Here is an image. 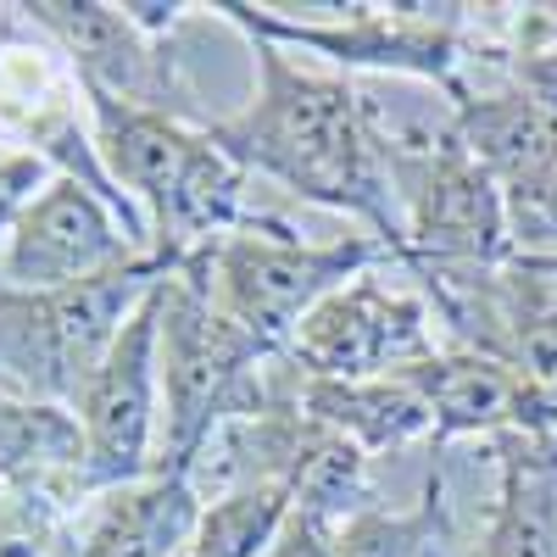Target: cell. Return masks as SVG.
<instances>
[{
  "label": "cell",
  "instance_id": "1",
  "mask_svg": "<svg viewBox=\"0 0 557 557\" xmlns=\"http://www.w3.org/2000/svg\"><path fill=\"white\" fill-rule=\"evenodd\" d=\"M246 45L257 62V89L240 112L207 117V134L246 173L290 190L296 201L357 218L362 235H374L396 268L407 235L380 162L368 96L341 73L301 67L290 51H278L268 39H246Z\"/></svg>",
  "mask_w": 557,
  "mask_h": 557
},
{
  "label": "cell",
  "instance_id": "2",
  "mask_svg": "<svg viewBox=\"0 0 557 557\" xmlns=\"http://www.w3.org/2000/svg\"><path fill=\"white\" fill-rule=\"evenodd\" d=\"M380 139V162L401 212L407 251L396 268L412 262H451V268H507L519 257L507 196L491 168L457 134L451 101L441 117H391L368 101Z\"/></svg>",
  "mask_w": 557,
  "mask_h": 557
},
{
  "label": "cell",
  "instance_id": "3",
  "mask_svg": "<svg viewBox=\"0 0 557 557\" xmlns=\"http://www.w3.org/2000/svg\"><path fill=\"white\" fill-rule=\"evenodd\" d=\"M228 28L246 39H268L278 51H312L330 67L346 73H385L441 89L446 101H462V62L480 45V7H457V0H374V7H335L341 17H290L278 7H246V0H212Z\"/></svg>",
  "mask_w": 557,
  "mask_h": 557
},
{
  "label": "cell",
  "instance_id": "4",
  "mask_svg": "<svg viewBox=\"0 0 557 557\" xmlns=\"http://www.w3.org/2000/svg\"><path fill=\"white\" fill-rule=\"evenodd\" d=\"M278 351L251 341L240 323L212 307L201 262H184L162 278V469H184L212 430L257 412L268 396Z\"/></svg>",
  "mask_w": 557,
  "mask_h": 557
},
{
  "label": "cell",
  "instance_id": "5",
  "mask_svg": "<svg viewBox=\"0 0 557 557\" xmlns=\"http://www.w3.org/2000/svg\"><path fill=\"white\" fill-rule=\"evenodd\" d=\"M162 278L157 257H134L67 290H0V391L73 407Z\"/></svg>",
  "mask_w": 557,
  "mask_h": 557
},
{
  "label": "cell",
  "instance_id": "6",
  "mask_svg": "<svg viewBox=\"0 0 557 557\" xmlns=\"http://www.w3.org/2000/svg\"><path fill=\"white\" fill-rule=\"evenodd\" d=\"M207 273L212 307L240 323L251 341H262L268 351L285 357L301 318L335 296L341 285H351L357 273L385 268L391 251L374 235H346V240H301L285 218L251 212L235 235H223L212 251L190 257Z\"/></svg>",
  "mask_w": 557,
  "mask_h": 557
},
{
  "label": "cell",
  "instance_id": "7",
  "mask_svg": "<svg viewBox=\"0 0 557 557\" xmlns=\"http://www.w3.org/2000/svg\"><path fill=\"white\" fill-rule=\"evenodd\" d=\"M412 290L430 301L446 346L485 351L557 396V273L513 257L507 268L412 262Z\"/></svg>",
  "mask_w": 557,
  "mask_h": 557
},
{
  "label": "cell",
  "instance_id": "8",
  "mask_svg": "<svg viewBox=\"0 0 557 557\" xmlns=\"http://www.w3.org/2000/svg\"><path fill=\"white\" fill-rule=\"evenodd\" d=\"M162 285L139 301L128 330L107 351V362L89 374L84 396L73 401L84 430V462H89V496H107L123 485H139L162 469Z\"/></svg>",
  "mask_w": 557,
  "mask_h": 557
},
{
  "label": "cell",
  "instance_id": "9",
  "mask_svg": "<svg viewBox=\"0 0 557 557\" xmlns=\"http://www.w3.org/2000/svg\"><path fill=\"white\" fill-rule=\"evenodd\" d=\"M441 346L446 341L430 301L418 290L385 285V273L368 268L301 318L290 362L312 380H385L407 374L412 362L435 357Z\"/></svg>",
  "mask_w": 557,
  "mask_h": 557
},
{
  "label": "cell",
  "instance_id": "10",
  "mask_svg": "<svg viewBox=\"0 0 557 557\" xmlns=\"http://www.w3.org/2000/svg\"><path fill=\"white\" fill-rule=\"evenodd\" d=\"M23 17L73 62L89 96L207 123L196 89L178 73L173 39H151L123 12V0H23Z\"/></svg>",
  "mask_w": 557,
  "mask_h": 557
},
{
  "label": "cell",
  "instance_id": "11",
  "mask_svg": "<svg viewBox=\"0 0 557 557\" xmlns=\"http://www.w3.org/2000/svg\"><path fill=\"white\" fill-rule=\"evenodd\" d=\"M134 257H151L128 235V223L89 190V184L51 173V184L23 207L0 246V290H67L78 278H96Z\"/></svg>",
  "mask_w": 557,
  "mask_h": 557
},
{
  "label": "cell",
  "instance_id": "12",
  "mask_svg": "<svg viewBox=\"0 0 557 557\" xmlns=\"http://www.w3.org/2000/svg\"><path fill=\"white\" fill-rule=\"evenodd\" d=\"M435 412V446L446 441H502V435H546L557 424V396L524 380L485 351L441 346L435 357L401 374Z\"/></svg>",
  "mask_w": 557,
  "mask_h": 557
},
{
  "label": "cell",
  "instance_id": "13",
  "mask_svg": "<svg viewBox=\"0 0 557 557\" xmlns=\"http://www.w3.org/2000/svg\"><path fill=\"white\" fill-rule=\"evenodd\" d=\"M78 530L73 557H178L196 535L201 496L184 469H157L151 480L107 491Z\"/></svg>",
  "mask_w": 557,
  "mask_h": 557
},
{
  "label": "cell",
  "instance_id": "14",
  "mask_svg": "<svg viewBox=\"0 0 557 557\" xmlns=\"http://www.w3.org/2000/svg\"><path fill=\"white\" fill-rule=\"evenodd\" d=\"M301 407L362 446L368 457L380 451H407V446H435V412L401 374L385 380H312L301 374Z\"/></svg>",
  "mask_w": 557,
  "mask_h": 557
},
{
  "label": "cell",
  "instance_id": "15",
  "mask_svg": "<svg viewBox=\"0 0 557 557\" xmlns=\"http://www.w3.org/2000/svg\"><path fill=\"white\" fill-rule=\"evenodd\" d=\"M496 502L474 557H557V469L541 457L535 435L491 441Z\"/></svg>",
  "mask_w": 557,
  "mask_h": 557
},
{
  "label": "cell",
  "instance_id": "16",
  "mask_svg": "<svg viewBox=\"0 0 557 557\" xmlns=\"http://www.w3.org/2000/svg\"><path fill=\"white\" fill-rule=\"evenodd\" d=\"M296 502L285 485H240V491H223L212 502H201V519L190 535V557H268V546L278 541V530L290 524Z\"/></svg>",
  "mask_w": 557,
  "mask_h": 557
},
{
  "label": "cell",
  "instance_id": "17",
  "mask_svg": "<svg viewBox=\"0 0 557 557\" xmlns=\"http://www.w3.org/2000/svg\"><path fill=\"white\" fill-rule=\"evenodd\" d=\"M446 541H451V502L441 469L424 485V496L401 513L368 507V513L335 524V557H441Z\"/></svg>",
  "mask_w": 557,
  "mask_h": 557
},
{
  "label": "cell",
  "instance_id": "18",
  "mask_svg": "<svg viewBox=\"0 0 557 557\" xmlns=\"http://www.w3.org/2000/svg\"><path fill=\"white\" fill-rule=\"evenodd\" d=\"M78 513L0 491V557H73Z\"/></svg>",
  "mask_w": 557,
  "mask_h": 557
},
{
  "label": "cell",
  "instance_id": "19",
  "mask_svg": "<svg viewBox=\"0 0 557 557\" xmlns=\"http://www.w3.org/2000/svg\"><path fill=\"white\" fill-rule=\"evenodd\" d=\"M51 184V168H45L34 151H17V146H7L0 139V246H7V235H12V223L23 218V207Z\"/></svg>",
  "mask_w": 557,
  "mask_h": 557
},
{
  "label": "cell",
  "instance_id": "20",
  "mask_svg": "<svg viewBox=\"0 0 557 557\" xmlns=\"http://www.w3.org/2000/svg\"><path fill=\"white\" fill-rule=\"evenodd\" d=\"M535 446H541V457L552 462V469H557V424L546 430V435H535Z\"/></svg>",
  "mask_w": 557,
  "mask_h": 557
},
{
  "label": "cell",
  "instance_id": "21",
  "mask_svg": "<svg viewBox=\"0 0 557 557\" xmlns=\"http://www.w3.org/2000/svg\"><path fill=\"white\" fill-rule=\"evenodd\" d=\"M530 262H541V268H552V273H557V257H530Z\"/></svg>",
  "mask_w": 557,
  "mask_h": 557
}]
</instances>
